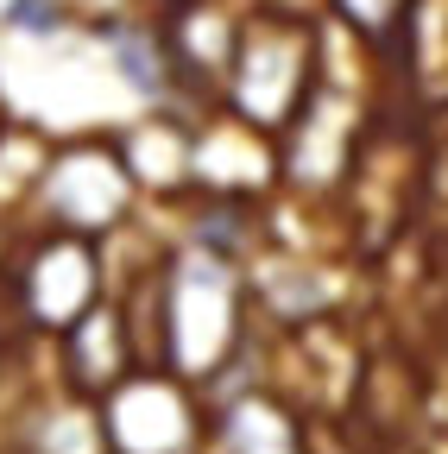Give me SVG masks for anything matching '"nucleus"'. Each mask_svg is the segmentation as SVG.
<instances>
[{
	"mask_svg": "<svg viewBox=\"0 0 448 454\" xmlns=\"http://www.w3.org/2000/svg\"><path fill=\"white\" fill-rule=\"evenodd\" d=\"M240 89H234V114L247 127H285L297 101L310 95V32L297 20H259L247 26L240 51L228 57Z\"/></svg>",
	"mask_w": 448,
	"mask_h": 454,
	"instance_id": "nucleus-1",
	"label": "nucleus"
},
{
	"mask_svg": "<svg viewBox=\"0 0 448 454\" xmlns=\"http://www.w3.org/2000/svg\"><path fill=\"white\" fill-rule=\"evenodd\" d=\"M38 196H44V215L64 227V234H101L114 227L133 202V170L114 145L101 139H83V145H64L38 170Z\"/></svg>",
	"mask_w": 448,
	"mask_h": 454,
	"instance_id": "nucleus-2",
	"label": "nucleus"
},
{
	"mask_svg": "<svg viewBox=\"0 0 448 454\" xmlns=\"http://www.w3.org/2000/svg\"><path fill=\"white\" fill-rule=\"evenodd\" d=\"M95 284H101V271H95V247L89 240L70 253V271H51V253L38 247L32 265H26V303H32L38 322H76L95 303Z\"/></svg>",
	"mask_w": 448,
	"mask_h": 454,
	"instance_id": "nucleus-3",
	"label": "nucleus"
},
{
	"mask_svg": "<svg viewBox=\"0 0 448 454\" xmlns=\"http://www.w3.org/2000/svg\"><path fill=\"white\" fill-rule=\"evenodd\" d=\"M95 38H107V51H114V70L133 95L145 101H164V89H171V51H164V38L152 26H114V20H95Z\"/></svg>",
	"mask_w": 448,
	"mask_h": 454,
	"instance_id": "nucleus-4",
	"label": "nucleus"
},
{
	"mask_svg": "<svg viewBox=\"0 0 448 454\" xmlns=\"http://www.w3.org/2000/svg\"><path fill=\"white\" fill-rule=\"evenodd\" d=\"M0 26L13 38H58L70 26V7L64 0H0Z\"/></svg>",
	"mask_w": 448,
	"mask_h": 454,
	"instance_id": "nucleus-5",
	"label": "nucleus"
},
{
	"mask_svg": "<svg viewBox=\"0 0 448 454\" xmlns=\"http://www.w3.org/2000/svg\"><path fill=\"white\" fill-rule=\"evenodd\" d=\"M342 7V20L366 38H391V32H405V7L411 0H334Z\"/></svg>",
	"mask_w": 448,
	"mask_h": 454,
	"instance_id": "nucleus-6",
	"label": "nucleus"
}]
</instances>
